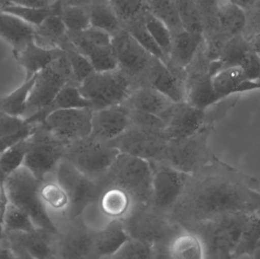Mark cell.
<instances>
[{
  "mask_svg": "<svg viewBox=\"0 0 260 259\" xmlns=\"http://www.w3.org/2000/svg\"><path fill=\"white\" fill-rule=\"evenodd\" d=\"M256 186L254 178L215 157L210 164L189 175L170 216L186 228L224 214L253 212L252 192Z\"/></svg>",
  "mask_w": 260,
  "mask_h": 259,
  "instance_id": "1",
  "label": "cell"
},
{
  "mask_svg": "<svg viewBox=\"0 0 260 259\" xmlns=\"http://www.w3.org/2000/svg\"><path fill=\"white\" fill-rule=\"evenodd\" d=\"M130 237L154 248L156 258H167L166 246L183 227L150 204L136 203L121 220Z\"/></svg>",
  "mask_w": 260,
  "mask_h": 259,
  "instance_id": "2",
  "label": "cell"
},
{
  "mask_svg": "<svg viewBox=\"0 0 260 259\" xmlns=\"http://www.w3.org/2000/svg\"><path fill=\"white\" fill-rule=\"evenodd\" d=\"M250 213L224 214L185 229L194 233L201 240L205 258H233L243 228Z\"/></svg>",
  "mask_w": 260,
  "mask_h": 259,
  "instance_id": "3",
  "label": "cell"
},
{
  "mask_svg": "<svg viewBox=\"0 0 260 259\" xmlns=\"http://www.w3.org/2000/svg\"><path fill=\"white\" fill-rule=\"evenodd\" d=\"M99 182L102 190L108 186L123 189L135 203H151L152 168L151 163L146 160L120 153Z\"/></svg>",
  "mask_w": 260,
  "mask_h": 259,
  "instance_id": "4",
  "label": "cell"
},
{
  "mask_svg": "<svg viewBox=\"0 0 260 259\" xmlns=\"http://www.w3.org/2000/svg\"><path fill=\"white\" fill-rule=\"evenodd\" d=\"M9 202L27 213L36 227L59 234V227L49 214L40 193L41 182L25 167H20L5 180Z\"/></svg>",
  "mask_w": 260,
  "mask_h": 259,
  "instance_id": "5",
  "label": "cell"
},
{
  "mask_svg": "<svg viewBox=\"0 0 260 259\" xmlns=\"http://www.w3.org/2000/svg\"><path fill=\"white\" fill-rule=\"evenodd\" d=\"M139 84L120 68L94 71L79 85L93 110L123 103Z\"/></svg>",
  "mask_w": 260,
  "mask_h": 259,
  "instance_id": "6",
  "label": "cell"
},
{
  "mask_svg": "<svg viewBox=\"0 0 260 259\" xmlns=\"http://www.w3.org/2000/svg\"><path fill=\"white\" fill-rule=\"evenodd\" d=\"M68 143L56 137L42 123L28 137V147L24 159L25 167L41 182L49 175L55 174L64 159Z\"/></svg>",
  "mask_w": 260,
  "mask_h": 259,
  "instance_id": "7",
  "label": "cell"
},
{
  "mask_svg": "<svg viewBox=\"0 0 260 259\" xmlns=\"http://www.w3.org/2000/svg\"><path fill=\"white\" fill-rule=\"evenodd\" d=\"M213 129L205 126L187 138L169 140L162 161L183 173H197L215 159L209 143Z\"/></svg>",
  "mask_w": 260,
  "mask_h": 259,
  "instance_id": "8",
  "label": "cell"
},
{
  "mask_svg": "<svg viewBox=\"0 0 260 259\" xmlns=\"http://www.w3.org/2000/svg\"><path fill=\"white\" fill-rule=\"evenodd\" d=\"M120 152L91 135L68 144L64 159L99 182L108 172Z\"/></svg>",
  "mask_w": 260,
  "mask_h": 259,
  "instance_id": "9",
  "label": "cell"
},
{
  "mask_svg": "<svg viewBox=\"0 0 260 259\" xmlns=\"http://www.w3.org/2000/svg\"><path fill=\"white\" fill-rule=\"evenodd\" d=\"M168 141L165 128L130 123L123 134L108 143L120 153L152 162L163 161Z\"/></svg>",
  "mask_w": 260,
  "mask_h": 259,
  "instance_id": "10",
  "label": "cell"
},
{
  "mask_svg": "<svg viewBox=\"0 0 260 259\" xmlns=\"http://www.w3.org/2000/svg\"><path fill=\"white\" fill-rule=\"evenodd\" d=\"M55 179L65 190L70 206L67 220L82 217L87 208L97 203L102 188L66 159L62 160L54 174Z\"/></svg>",
  "mask_w": 260,
  "mask_h": 259,
  "instance_id": "11",
  "label": "cell"
},
{
  "mask_svg": "<svg viewBox=\"0 0 260 259\" xmlns=\"http://www.w3.org/2000/svg\"><path fill=\"white\" fill-rule=\"evenodd\" d=\"M70 82L74 81L65 53L36 75L27 101V112L35 113L50 106L58 93Z\"/></svg>",
  "mask_w": 260,
  "mask_h": 259,
  "instance_id": "12",
  "label": "cell"
},
{
  "mask_svg": "<svg viewBox=\"0 0 260 259\" xmlns=\"http://www.w3.org/2000/svg\"><path fill=\"white\" fill-rule=\"evenodd\" d=\"M152 193L150 205L169 214L180 199L189 174L163 161H152Z\"/></svg>",
  "mask_w": 260,
  "mask_h": 259,
  "instance_id": "13",
  "label": "cell"
},
{
  "mask_svg": "<svg viewBox=\"0 0 260 259\" xmlns=\"http://www.w3.org/2000/svg\"><path fill=\"white\" fill-rule=\"evenodd\" d=\"M112 49L119 68L142 85L154 57L124 27L113 35Z\"/></svg>",
  "mask_w": 260,
  "mask_h": 259,
  "instance_id": "14",
  "label": "cell"
},
{
  "mask_svg": "<svg viewBox=\"0 0 260 259\" xmlns=\"http://www.w3.org/2000/svg\"><path fill=\"white\" fill-rule=\"evenodd\" d=\"M63 223L56 239L57 258L92 259L95 230L82 217Z\"/></svg>",
  "mask_w": 260,
  "mask_h": 259,
  "instance_id": "15",
  "label": "cell"
},
{
  "mask_svg": "<svg viewBox=\"0 0 260 259\" xmlns=\"http://www.w3.org/2000/svg\"><path fill=\"white\" fill-rule=\"evenodd\" d=\"M59 235V234H58ZM42 228L32 232H4L3 240L14 258L50 259L56 257L57 236Z\"/></svg>",
  "mask_w": 260,
  "mask_h": 259,
  "instance_id": "16",
  "label": "cell"
},
{
  "mask_svg": "<svg viewBox=\"0 0 260 259\" xmlns=\"http://www.w3.org/2000/svg\"><path fill=\"white\" fill-rule=\"evenodd\" d=\"M93 112L91 108L55 109L42 123L59 139L70 144L91 135Z\"/></svg>",
  "mask_w": 260,
  "mask_h": 259,
  "instance_id": "17",
  "label": "cell"
},
{
  "mask_svg": "<svg viewBox=\"0 0 260 259\" xmlns=\"http://www.w3.org/2000/svg\"><path fill=\"white\" fill-rule=\"evenodd\" d=\"M159 117L165 123L168 140L187 138L206 126V109H199L186 101L173 103Z\"/></svg>",
  "mask_w": 260,
  "mask_h": 259,
  "instance_id": "18",
  "label": "cell"
},
{
  "mask_svg": "<svg viewBox=\"0 0 260 259\" xmlns=\"http://www.w3.org/2000/svg\"><path fill=\"white\" fill-rule=\"evenodd\" d=\"M187 71H174L171 64L154 58L143 83L155 88L174 103L186 101Z\"/></svg>",
  "mask_w": 260,
  "mask_h": 259,
  "instance_id": "19",
  "label": "cell"
},
{
  "mask_svg": "<svg viewBox=\"0 0 260 259\" xmlns=\"http://www.w3.org/2000/svg\"><path fill=\"white\" fill-rule=\"evenodd\" d=\"M130 113L129 108L123 103L94 110L90 135L107 142L115 139L129 127Z\"/></svg>",
  "mask_w": 260,
  "mask_h": 259,
  "instance_id": "20",
  "label": "cell"
},
{
  "mask_svg": "<svg viewBox=\"0 0 260 259\" xmlns=\"http://www.w3.org/2000/svg\"><path fill=\"white\" fill-rule=\"evenodd\" d=\"M213 75L205 56L201 68L187 71L186 101L188 103L199 109H206L221 100L212 85Z\"/></svg>",
  "mask_w": 260,
  "mask_h": 259,
  "instance_id": "21",
  "label": "cell"
},
{
  "mask_svg": "<svg viewBox=\"0 0 260 259\" xmlns=\"http://www.w3.org/2000/svg\"><path fill=\"white\" fill-rule=\"evenodd\" d=\"M65 53L63 49L43 47L32 39L19 51L13 54L17 62L24 68L25 72L24 79H28L64 56Z\"/></svg>",
  "mask_w": 260,
  "mask_h": 259,
  "instance_id": "22",
  "label": "cell"
},
{
  "mask_svg": "<svg viewBox=\"0 0 260 259\" xmlns=\"http://www.w3.org/2000/svg\"><path fill=\"white\" fill-rule=\"evenodd\" d=\"M212 85L221 100L235 94L260 90L259 82L250 80L241 66L226 67L218 70L212 76Z\"/></svg>",
  "mask_w": 260,
  "mask_h": 259,
  "instance_id": "23",
  "label": "cell"
},
{
  "mask_svg": "<svg viewBox=\"0 0 260 259\" xmlns=\"http://www.w3.org/2000/svg\"><path fill=\"white\" fill-rule=\"evenodd\" d=\"M204 42V36L194 34L185 29L173 33L169 64L186 71L193 63Z\"/></svg>",
  "mask_w": 260,
  "mask_h": 259,
  "instance_id": "24",
  "label": "cell"
},
{
  "mask_svg": "<svg viewBox=\"0 0 260 259\" xmlns=\"http://www.w3.org/2000/svg\"><path fill=\"white\" fill-rule=\"evenodd\" d=\"M129 238L121 220H111L96 231L92 258L110 259Z\"/></svg>",
  "mask_w": 260,
  "mask_h": 259,
  "instance_id": "25",
  "label": "cell"
},
{
  "mask_svg": "<svg viewBox=\"0 0 260 259\" xmlns=\"http://www.w3.org/2000/svg\"><path fill=\"white\" fill-rule=\"evenodd\" d=\"M173 103L174 102L168 97L147 84H142L136 87L128 98L123 102L130 109L158 117Z\"/></svg>",
  "mask_w": 260,
  "mask_h": 259,
  "instance_id": "26",
  "label": "cell"
},
{
  "mask_svg": "<svg viewBox=\"0 0 260 259\" xmlns=\"http://www.w3.org/2000/svg\"><path fill=\"white\" fill-rule=\"evenodd\" d=\"M135 204L127 192L116 186L105 187L97 202L99 211L108 220H123Z\"/></svg>",
  "mask_w": 260,
  "mask_h": 259,
  "instance_id": "27",
  "label": "cell"
},
{
  "mask_svg": "<svg viewBox=\"0 0 260 259\" xmlns=\"http://www.w3.org/2000/svg\"><path fill=\"white\" fill-rule=\"evenodd\" d=\"M34 33L33 26L15 15L0 11V36L12 46L13 53L34 39Z\"/></svg>",
  "mask_w": 260,
  "mask_h": 259,
  "instance_id": "28",
  "label": "cell"
},
{
  "mask_svg": "<svg viewBox=\"0 0 260 259\" xmlns=\"http://www.w3.org/2000/svg\"><path fill=\"white\" fill-rule=\"evenodd\" d=\"M166 256L173 259H203L204 249L200 238L183 228L167 245Z\"/></svg>",
  "mask_w": 260,
  "mask_h": 259,
  "instance_id": "29",
  "label": "cell"
},
{
  "mask_svg": "<svg viewBox=\"0 0 260 259\" xmlns=\"http://www.w3.org/2000/svg\"><path fill=\"white\" fill-rule=\"evenodd\" d=\"M34 40L43 47L62 49L68 36L61 14L50 15L40 25L35 27Z\"/></svg>",
  "mask_w": 260,
  "mask_h": 259,
  "instance_id": "30",
  "label": "cell"
},
{
  "mask_svg": "<svg viewBox=\"0 0 260 259\" xmlns=\"http://www.w3.org/2000/svg\"><path fill=\"white\" fill-rule=\"evenodd\" d=\"M73 108H91V103L84 97L79 85L74 82L66 85L58 93L50 106L41 110L36 111L43 120L55 109H73Z\"/></svg>",
  "mask_w": 260,
  "mask_h": 259,
  "instance_id": "31",
  "label": "cell"
},
{
  "mask_svg": "<svg viewBox=\"0 0 260 259\" xmlns=\"http://www.w3.org/2000/svg\"><path fill=\"white\" fill-rule=\"evenodd\" d=\"M89 11L91 25L114 35L123 27L114 9L110 6L109 2L93 0L88 6Z\"/></svg>",
  "mask_w": 260,
  "mask_h": 259,
  "instance_id": "32",
  "label": "cell"
},
{
  "mask_svg": "<svg viewBox=\"0 0 260 259\" xmlns=\"http://www.w3.org/2000/svg\"><path fill=\"white\" fill-rule=\"evenodd\" d=\"M218 21L221 31L229 36L243 33L247 24L245 10L233 3H220Z\"/></svg>",
  "mask_w": 260,
  "mask_h": 259,
  "instance_id": "33",
  "label": "cell"
},
{
  "mask_svg": "<svg viewBox=\"0 0 260 259\" xmlns=\"http://www.w3.org/2000/svg\"><path fill=\"white\" fill-rule=\"evenodd\" d=\"M62 8V0H56L54 3L45 7L9 6L0 11L15 15L30 25L36 27L50 15L61 14Z\"/></svg>",
  "mask_w": 260,
  "mask_h": 259,
  "instance_id": "34",
  "label": "cell"
},
{
  "mask_svg": "<svg viewBox=\"0 0 260 259\" xmlns=\"http://www.w3.org/2000/svg\"><path fill=\"white\" fill-rule=\"evenodd\" d=\"M40 193L47 208L61 214L63 222L68 219L70 199L65 190L56 179L41 182Z\"/></svg>",
  "mask_w": 260,
  "mask_h": 259,
  "instance_id": "35",
  "label": "cell"
},
{
  "mask_svg": "<svg viewBox=\"0 0 260 259\" xmlns=\"http://www.w3.org/2000/svg\"><path fill=\"white\" fill-rule=\"evenodd\" d=\"M253 50L251 43L244 33L232 36L224 47L218 59L220 69L226 67L241 66L250 51Z\"/></svg>",
  "mask_w": 260,
  "mask_h": 259,
  "instance_id": "36",
  "label": "cell"
},
{
  "mask_svg": "<svg viewBox=\"0 0 260 259\" xmlns=\"http://www.w3.org/2000/svg\"><path fill=\"white\" fill-rule=\"evenodd\" d=\"M260 245V217L251 212L243 228L233 258L253 257Z\"/></svg>",
  "mask_w": 260,
  "mask_h": 259,
  "instance_id": "37",
  "label": "cell"
},
{
  "mask_svg": "<svg viewBox=\"0 0 260 259\" xmlns=\"http://www.w3.org/2000/svg\"><path fill=\"white\" fill-rule=\"evenodd\" d=\"M36 75L24 82L6 97H0V110L11 115L21 117L27 113V101L35 84Z\"/></svg>",
  "mask_w": 260,
  "mask_h": 259,
  "instance_id": "38",
  "label": "cell"
},
{
  "mask_svg": "<svg viewBox=\"0 0 260 259\" xmlns=\"http://www.w3.org/2000/svg\"><path fill=\"white\" fill-rule=\"evenodd\" d=\"M141 18L150 34L169 60L173 40V33L171 29L163 21L154 16L146 7L142 11Z\"/></svg>",
  "mask_w": 260,
  "mask_h": 259,
  "instance_id": "39",
  "label": "cell"
},
{
  "mask_svg": "<svg viewBox=\"0 0 260 259\" xmlns=\"http://www.w3.org/2000/svg\"><path fill=\"white\" fill-rule=\"evenodd\" d=\"M175 3L183 28L204 36V20L196 0H175Z\"/></svg>",
  "mask_w": 260,
  "mask_h": 259,
  "instance_id": "40",
  "label": "cell"
},
{
  "mask_svg": "<svg viewBox=\"0 0 260 259\" xmlns=\"http://www.w3.org/2000/svg\"><path fill=\"white\" fill-rule=\"evenodd\" d=\"M145 7L163 21L173 33L183 29L175 0H145Z\"/></svg>",
  "mask_w": 260,
  "mask_h": 259,
  "instance_id": "41",
  "label": "cell"
},
{
  "mask_svg": "<svg viewBox=\"0 0 260 259\" xmlns=\"http://www.w3.org/2000/svg\"><path fill=\"white\" fill-rule=\"evenodd\" d=\"M123 27L126 28L136 38V41L153 57L160 59L165 63L169 64V60H168V58L165 56L161 49L157 45L154 38L150 34L145 26L144 25L142 18H141V15L139 18H136L133 21L125 23L123 24Z\"/></svg>",
  "mask_w": 260,
  "mask_h": 259,
  "instance_id": "42",
  "label": "cell"
},
{
  "mask_svg": "<svg viewBox=\"0 0 260 259\" xmlns=\"http://www.w3.org/2000/svg\"><path fill=\"white\" fill-rule=\"evenodd\" d=\"M61 17L67 33H79L91 27L89 11L81 5L62 4Z\"/></svg>",
  "mask_w": 260,
  "mask_h": 259,
  "instance_id": "43",
  "label": "cell"
},
{
  "mask_svg": "<svg viewBox=\"0 0 260 259\" xmlns=\"http://www.w3.org/2000/svg\"><path fill=\"white\" fill-rule=\"evenodd\" d=\"M62 49L65 50L66 55L68 59L73 81L78 85H80L88 76L94 73V68L88 57L78 51L73 47L70 40H67Z\"/></svg>",
  "mask_w": 260,
  "mask_h": 259,
  "instance_id": "44",
  "label": "cell"
},
{
  "mask_svg": "<svg viewBox=\"0 0 260 259\" xmlns=\"http://www.w3.org/2000/svg\"><path fill=\"white\" fill-rule=\"evenodd\" d=\"M28 137L20 140L0 155V171L6 177L24 166L28 147Z\"/></svg>",
  "mask_w": 260,
  "mask_h": 259,
  "instance_id": "45",
  "label": "cell"
},
{
  "mask_svg": "<svg viewBox=\"0 0 260 259\" xmlns=\"http://www.w3.org/2000/svg\"><path fill=\"white\" fill-rule=\"evenodd\" d=\"M38 228L30 216L9 202L3 221L4 232H32Z\"/></svg>",
  "mask_w": 260,
  "mask_h": 259,
  "instance_id": "46",
  "label": "cell"
},
{
  "mask_svg": "<svg viewBox=\"0 0 260 259\" xmlns=\"http://www.w3.org/2000/svg\"><path fill=\"white\" fill-rule=\"evenodd\" d=\"M156 258L155 250L151 245L129 237L123 246L110 259Z\"/></svg>",
  "mask_w": 260,
  "mask_h": 259,
  "instance_id": "47",
  "label": "cell"
},
{
  "mask_svg": "<svg viewBox=\"0 0 260 259\" xmlns=\"http://www.w3.org/2000/svg\"><path fill=\"white\" fill-rule=\"evenodd\" d=\"M123 24L139 18L145 7V0H108Z\"/></svg>",
  "mask_w": 260,
  "mask_h": 259,
  "instance_id": "48",
  "label": "cell"
},
{
  "mask_svg": "<svg viewBox=\"0 0 260 259\" xmlns=\"http://www.w3.org/2000/svg\"><path fill=\"white\" fill-rule=\"evenodd\" d=\"M32 125L35 124L30 123L27 118L23 120L18 116L11 115L0 110V137L16 135Z\"/></svg>",
  "mask_w": 260,
  "mask_h": 259,
  "instance_id": "49",
  "label": "cell"
},
{
  "mask_svg": "<svg viewBox=\"0 0 260 259\" xmlns=\"http://www.w3.org/2000/svg\"><path fill=\"white\" fill-rule=\"evenodd\" d=\"M247 24L244 35L248 39L260 36V0L253 7L245 11Z\"/></svg>",
  "mask_w": 260,
  "mask_h": 259,
  "instance_id": "50",
  "label": "cell"
},
{
  "mask_svg": "<svg viewBox=\"0 0 260 259\" xmlns=\"http://www.w3.org/2000/svg\"><path fill=\"white\" fill-rule=\"evenodd\" d=\"M241 67L250 80L259 82L260 79L259 53L252 50L241 64Z\"/></svg>",
  "mask_w": 260,
  "mask_h": 259,
  "instance_id": "51",
  "label": "cell"
},
{
  "mask_svg": "<svg viewBox=\"0 0 260 259\" xmlns=\"http://www.w3.org/2000/svg\"><path fill=\"white\" fill-rule=\"evenodd\" d=\"M38 124L32 125L29 126L27 129L23 130L20 133L16 134L15 135L8 137H0V155L6 152L8 149L13 145L15 143L18 142L20 140L23 138H27L29 135H31L32 132L35 131V128Z\"/></svg>",
  "mask_w": 260,
  "mask_h": 259,
  "instance_id": "52",
  "label": "cell"
},
{
  "mask_svg": "<svg viewBox=\"0 0 260 259\" xmlns=\"http://www.w3.org/2000/svg\"><path fill=\"white\" fill-rule=\"evenodd\" d=\"M54 2L52 0H10L9 6L45 7V6H50Z\"/></svg>",
  "mask_w": 260,
  "mask_h": 259,
  "instance_id": "53",
  "label": "cell"
},
{
  "mask_svg": "<svg viewBox=\"0 0 260 259\" xmlns=\"http://www.w3.org/2000/svg\"><path fill=\"white\" fill-rule=\"evenodd\" d=\"M259 1V0H229L230 3L239 6L245 11L253 7Z\"/></svg>",
  "mask_w": 260,
  "mask_h": 259,
  "instance_id": "54",
  "label": "cell"
},
{
  "mask_svg": "<svg viewBox=\"0 0 260 259\" xmlns=\"http://www.w3.org/2000/svg\"><path fill=\"white\" fill-rule=\"evenodd\" d=\"M253 197V212L260 217V192L256 191V189L252 192Z\"/></svg>",
  "mask_w": 260,
  "mask_h": 259,
  "instance_id": "55",
  "label": "cell"
},
{
  "mask_svg": "<svg viewBox=\"0 0 260 259\" xmlns=\"http://www.w3.org/2000/svg\"><path fill=\"white\" fill-rule=\"evenodd\" d=\"M249 40L251 43L253 50L260 54V36H254V38Z\"/></svg>",
  "mask_w": 260,
  "mask_h": 259,
  "instance_id": "56",
  "label": "cell"
},
{
  "mask_svg": "<svg viewBox=\"0 0 260 259\" xmlns=\"http://www.w3.org/2000/svg\"><path fill=\"white\" fill-rule=\"evenodd\" d=\"M253 258H260V245L259 246V247H258V249H256V252H255Z\"/></svg>",
  "mask_w": 260,
  "mask_h": 259,
  "instance_id": "57",
  "label": "cell"
},
{
  "mask_svg": "<svg viewBox=\"0 0 260 259\" xmlns=\"http://www.w3.org/2000/svg\"><path fill=\"white\" fill-rule=\"evenodd\" d=\"M3 234H0V247H1L2 241H3Z\"/></svg>",
  "mask_w": 260,
  "mask_h": 259,
  "instance_id": "58",
  "label": "cell"
},
{
  "mask_svg": "<svg viewBox=\"0 0 260 259\" xmlns=\"http://www.w3.org/2000/svg\"><path fill=\"white\" fill-rule=\"evenodd\" d=\"M52 1H56V0H52Z\"/></svg>",
  "mask_w": 260,
  "mask_h": 259,
  "instance_id": "59",
  "label": "cell"
},
{
  "mask_svg": "<svg viewBox=\"0 0 260 259\" xmlns=\"http://www.w3.org/2000/svg\"><path fill=\"white\" fill-rule=\"evenodd\" d=\"M259 84H260V79H259Z\"/></svg>",
  "mask_w": 260,
  "mask_h": 259,
  "instance_id": "60",
  "label": "cell"
}]
</instances>
